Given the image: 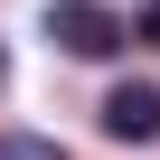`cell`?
Masks as SVG:
<instances>
[{"label":"cell","instance_id":"obj_1","mask_svg":"<svg viewBox=\"0 0 160 160\" xmlns=\"http://www.w3.org/2000/svg\"><path fill=\"white\" fill-rule=\"evenodd\" d=\"M47 38H57L66 57H113V47L132 38V28H122L113 10H104V0H57V10H47Z\"/></svg>","mask_w":160,"mask_h":160},{"label":"cell","instance_id":"obj_2","mask_svg":"<svg viewBox=\"0 0 160 160\" xmlns=\"http://www.w3.org/2000/svg\"><path fill=\"white\" fill-rule=\"evenodd\" d=\"M104 132L113 141H160V85H113L104 94Z\"/></svg>","mask_w":160,"mask_h":160},{"label":"cell","instance_id":"obj_3","mask_svg":"<svg viewBox=\"0 0 160 160\" xmlns=\"http://www.w3.org/2000/svg\"><path fill=\"white\" fill-rule=\"evenodd\" d=\"M0 160H66V141H47V132H0Z\"/></svg>","mask_w":160,"mask_h":160},{"label":"cell","instance_id":"obj_4","mask_svg":"<svg viewBox=\"0 0 160 160\" xmlns=\"http://www.w3.org/2000/svg\"><path fill=\"white\" fill-rule=\"evenodd\" d=\"M141 38H151V47H160V0H151V19H141Z\"/></svg>","mask_w":160,"mask_h":160},{"label":"cell","instance_id":"obj_5","mask_svg":"<svg viewBox=\"0 0 160 160\" xmlns=\"http://www.w3.org/2000/svg\"><path fill=\"white\" fill-rule=\"evenodd\" d=\"M0 75H10V47H0Z\"/></svg>","mask_w":160,"mask_h":160}]
</instances>
